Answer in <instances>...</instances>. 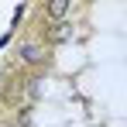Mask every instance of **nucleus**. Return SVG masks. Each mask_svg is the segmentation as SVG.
<instances>
[{
  "label": "nucleus",
  "instance_id": "nucleus-1",
  "mask_svg": "<svg viewBox=\"0 0 127 127\" xmlns=\"http://www.w3.org/2000/svg\"><path fill=\"white\" fill-rule=\"evenodd\" d=\"M17 62L28 65V69L45 65V62H48V45H45V41H24L21 48H17Z\"/></svg>",
  "mask_w": 127,
  "mask_h": 127
},
{
  "label": "nucleus",
  "instance_id": "nucleus-2",
  "mask_svg": "<svg viewBox=\"0 0 127 127\" xmlns=\"http://www.w3.org/2000/svg\"><path fill=\"white\" fill-rule=\"evenodd\" d=\"M72 38V24L69 21H59V24H48V31H45V45H62Z\"/></svg>",
  "mask_w": 127,
  "mask_h": 127
},
{
  "label": "nucleus",
  "instance_id": "nucleus-3",
  "mask_svg": "<svg viewBox=\"0 0 127 127\" xmlns=\"http://www.w3.org/2000/svg\"><path fill=\"white\" fill-rule=\"evenodd\" d=\"M69 10H72V3H69V0H55V3H48V7H45V17H48L52 24H59V21H65V14H69Z\"/></svg>",
  "mask_w": 127,
  "mask_h": 127
}]
</instances>
